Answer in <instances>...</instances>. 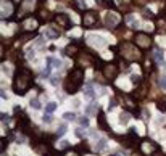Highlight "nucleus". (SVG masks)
<instances>
[{"label": "nucleus", "mask_w": 166, "mask_h": 156, "mask_svg": "<svg viewBox=\"0 0 166 156\" xmlns=\"http://www.w3.org/2000/svg\"><path fill=\"white\" fill-rule=\"evenodd\" d=\"M82 76H84V73L81 69L71 71V74L68 76V79L65 80V90H66V94H74V92L79 89V85L82 84Z\"/></svg>", "instance_id": "obj_1"}, {"label": "nucleus", "mask_w": 166, "mask_h": 156, "mask_svg": "<svg viewBox=\"0 0 166 156\" xmlns=\"http://www.w3.org/2000/svg\"><path fill=\"white\" fill-rule=\"evenodd\" d=\"M28 85H29V73L28 71H21L20 77L15 80V90H16V94H24Z\"/></svg>", "instance_id": "obj_2"}, {"label": "nucleus", "mask_w": 166, "mask_h": 156, "mask_svg": "<svg viewBox=\"0 0 166 156\" xmlns=\"http://www.w3.org/2000/svg\"><path fill=\"white\" fill-rule=\"evenodd\" d=\"M87 40H89V44L95 45L97 49H102V47L107 45V40H105V37L97 35V34H89V35H87Z\"/></svg>", "instance_id": "obj_3"}, {"label": "nucleus", "mask_w": 166, "mask_h": 156, "mask_svg": "<svg viewBox=\"0 0 166 156\" xmlns=\"http://www.w3.org/2000/svg\"><path fill=\"white\" fill-rule=\"evenodd\" d=\"M116 23H118V16L114 13H107L105 15V24H107L108 28H113Z\"/></svg>", "instance_id": "obj_4"}, {"label": "nucleus", "mask_w": 166, "mask_h": 156, "mask_svg": "<svg viewBox=\"0 0 166 156\" xmlns=\"http://www.w3.org/2000/svg\"><path fill=\"white\" fill-rule=\"evenodd\" d=\"M135 40H137V44H139V45H142V47L150 45V39L147 37V35H144V34H139L137 37H135Z\"/></svg>", "instance_id": "obj_5"}, {"label": "nucleus", "mask_w": 166, "mask_h": 156, "mask_svg": "<svg viewBox=\"0 0 166 156\" xmlns=\"http://www.w3.org/2000/svg\"><path fill=\"white\" fill-rule=\"evenodd\" d=\"M129 119H131V116H129L128 113H121V114H119V124L126 125L129 122Z\"/></svg>", "instance_id": "obj_6"}, {"label": "nucleus", "mask_w": 166, "mask_h": 156, "mask_svg": "<svg viewBox=\"0 0 166 156\" xmlns=\"http://www.w3.org/2000/svg\"><path fill=\"white\" fill-rule=\"evenodd\" d=\"M56 106H58V105H56L55 101H50V103H47V106H45V113H49V114H52L53 111L56 110Z\"/></svg>", "instance_id": "obj_7"}, {"label": "nucleus", "mask_w": 166, "mask_h": 156, "mask_svg": "<svg viewBox=\"0 0 166 156\" xmlns=\"http://www.w3.org/2000/svg\"><path fill=\"white\" fill-rule=\"evenodd\" d=\"M93 21H95V15L89 13L86 18H84V24H86V26H90V24L93 23Z\"/></svg>", "instance_id": "obj_8"}, {"label": "nucleus", "mask_w": 166, "mask_h": 156, "mask_svg": "<svg viewBox=\"0 0 166 156\" xmlns=\"http://www.w3.org/2000/svg\"><path fill=\"white\" fill-rule=\"evenodd\" d=\"M45 34L49 35V37H52V39H56V37H58V34H60V32H58V31H55V29H52V28H47Z\"/></svg>", "instance_id": "obj_9"}, {"label": "nucleus", "mask_w": 166, "mask_h": 156, "mask_svg": "<svg viewBox=\"0 0 166 156\" xmlns=\"http://www.w3.org/2000/svg\"><path fill=\"white\" fill-rule=\"evenodd\" d=\"M97 103H90V106L86 108V113L87 114H95V111H97Z\"/></svg>", "instance_id": "obj_10"}, {"label": "nucleus", "mask_w": 166, "mask_h": 156, "mask_svg": "<svg viewBox=\"0 0 166 156\" xmlns=\"http://www.w3.org/2000/svg\"><path fill=\"white\" fill-rule=\"evenodd\" d=\"M150 143H152V142H145L144 145H142V148H144V151H145V153H150V151H153V150H155V146L150 145Z\"/></svg>", "instance_id": "obj_11"}, {"label": "nucleus", "mask_w": 166, "mask_h": 156, "mask_svg": "<svg viewBox=\"0 0 166 156\" xmlns=\"http://www.w3.org/2000/svg\"><path fill=\"white\" fill-rule=\"evenodd\" d=\"M84 95H86L87 98H93V89H92V85H87V87H86V92H84Z\"/></svg>", "instance_id": "obj_12"}, {"label": "nucleus", "mask_w": 166, "mask_h": 156, "mask_svg": "<svg viewBox=\"0 0 166 156\" xmlns=\"http://www.w3.org/2000/svg\"><path fill=\"white\" fill-rule=\"evenodd\" d=\"M105 146H107V140H105V139H100V140H98V145L95 146V150H97V151H100V150H103Z\"/></svg>", "instance_id": "obj_13"}, {"label": "nucleus", "mask_w": 166, "mask_h": 156, "mask_svg": "<svg viewBox=\"0 0 166 156\" xmlns=\"http://www.w3.org/2000/svg\"><path fill=\"white\" fill-rule=\"evenodd\" d=\"M10 11H11V8H10V5H8V3L7 5H5V3L2 5V13H3L5 16H8V15H10Z\"/></svg>", "instance_id": "obj_14"}, {"label": "nucleus", "mask_w": 166, "mask_h": 156, "mask_svg": "<svg viewBox=\"0 0 166 156\" xmlns=\"http://www.w3.org/2000/svg\"><path fill=\"white\" fill-rule=\"evenodd\" d=\"M63 118H65L66 121H74V119H76V114H74V113H65Z\"/></svg>", "instance_id": "obj_15"}, {"label": "nucleus", "mask_w": 166, "mask_h": 156, "mask_svg": "<svg viewBox=\"0 0 166 156\" xmlns=\"http://www.w3.org/2000/svg\"><path fill=\"white\" fill-rule=\"evenodd\" d=\"M29 105H31V106L34 108V110H39V108H40V101H39L37 98H34V100H31V103H29Z\"/></svg>", "instance_id": "obj_16"}, {"label": "nucleus", "mask_w": 166, "mask_h": 156, "mask_svg": "<svg viewBox=\"0 0 166 156\" xmlns=\"http://www.w3.org/2000/svg\"><path fill=\"white\" fill-rule=\"evenodd\" d=\"M65 132H66V125H65V124H61V125H60V129H58V132H56V137L63 135Z\"/></svg>", "instance_id": "obj_17"}, {"label": "nucleus", "mask_w": 166, "mask_h": 156, "mask_svg": "<svg viewBox=\"0 0 166 156\" xmlns=\"http://www.w3.org/2000/svg\"><path fill=\"white\" fill-rule=\"evenodd\" d=\"M131 80L134 84H140V76H139V74H132L131 76Z\"/></svg>", "instance_id": "obj_18"}, {"label": "nucleus", "mask_w": 166, "mask_h": 156, "mask_svg": "<svg viewBox=\"0 0 166 156\" xmlns=\"http://www.w3.org/2000/svg\"><path fill=\"white\" fill-rule=\"evenodd\" d=\"M155 58L156 60H160V61H161V60H163V50H155Z\"/></svg>", "instance_id": "obj_19"}, {"label": "nucleus", "mask_w": 166, "mask_h": 156, "mask_svg": "<svg viewBox=\"0 0 166 156\" xmlns=\"http://www.w3.org/2000/svg\"><path fill=\"white\" fill-rule=\"evenodd\" d=\"M113 74H114V66H108V68H107V76L111 77Z\"/></svg>", "instance_id": "obj_20"}, {"label": "nucleus", "mask_w": 166, "mask_h": 156, "mask_svg": "<svg viewBox=\"0 0 166 156\" xmlns=\"http://www.w3.org/2000/svg\"><path fill=\"white\" fill-rule=\"evenodd\" d=\"M42 121H44V122H52V116H50L49 113H45L44 118H42Z\"/></svg>", "instance_id": "obj_21"}, {"label": "nucleus", "mask_w": 166, "mask_h": 156, "mask_svg": "<svg viewBox=\"0 0 166 156\" xmlns=\"http://www.w3.org/2000/svg\"><path fill=\"white\" fill-rule=\"evenodd\" d=\"M26 56H28V58H34V49H28V50H26Z\"/></svg>", "instance_id": "obj_22"}, {"label": "nucleus", "mask_w": 166, "mask_h": 156, "mask_svg": "<svg viewBox=\"0 0 166 156\" xmlns=\"http://www.w3.org/2000/svg\"><path fill=\"white\" fill-rule=\"evenodd\" d=\"M79 124L84 125V127H87V125H89V121H87V118H81V119H79Z\"/></svg>", "instance_id": "obj_23"}, {"label": "nucleus", "mask_w": 166, "mask_h": 156, "mask_svg": "<svg viewBox=\"0 0 166 156\" xmlns=\"http://www.w3.org/2000/svg\"><path fill=\"white\" fill-rule=\"evenodd\" d=\"M76 135L77 137H84V130L82 129H76Z\"/></svg>", "instance_id": "obj_24"}, {"label": "nucleus", "mask_w": 166, "mask_h": 156, "mask_svg": "<svg viewBox=\"0 0 166 156\" xmlns=\"http://www.w3.org/2000/svg\"><path fill=\"white\" fill-rule=\"evenodd\" d=\"M69 145V142H66V140H63L61 142V145H60V148H66V146Z\"/></svg>", "instance_id": "obj_25"}, {"label": "nucleus", "mask_w": 166, "mask_h": 156, "mask_svg": "<svg viewBox=\"0 0 166 156\" xmlns=\"http://www.w3.org/2000/svg\"><path fill=\"white\" fill-rule=\"evenodd\" d=\"M68 156H77V155H76V153H71V155H68Z\"/></svg>", "instance_id": "obj_26"}]
</instances>
